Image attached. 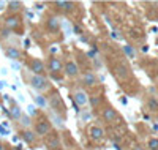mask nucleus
Listing matches in <instances>:
<instances>
[{
	"instance_id": "nucleus-29",
	"label": "nucleus",
	"mask_w": 158,
	"mask_h": 150,
	"mask_svg": "<svg viewBox=\"0 0 158 150\" xmlns=\"http://www.w3.org/2000/svg\"><path fill=\"white\" fill-rule=\"evenodd\" d=\"M43 6H44L43 3H36V8H38V10H43Z\"/></svg>"
},
{
	"instance_id": "nucleus-13",
	"label": "nucleus",
	"mask_w": 158,
	"mask_h": 150,
	"mask_svg": "<svg viewBox=\"0 0 158 150\" xmlns=\"http://www.w3.org/2000/svg\"><path fill=\"white\" fill-rule=\"evenodd\" d=\"M44 29L48 30V33H52V35H57L60 32V21L57 16H49L46 18L44 21Z\"/></svg>"
},
{
	"instance_id": "nucleus-3",
	"label": "nucleus",
	"mask_w": 158,
	"mask_h": 150,
	"mask_svg": "<svg viewBox=\"0 0 158 150\" xmlns=\"http://www.w3.org/2000/svg\"><path fill=\"white\" fill-rule=\"evenodd\" d=\"M29 84L33 90L40 93H44V92H49L51 90V82L46 76H38V74H30L29 76Z\"/></svg>"
},
{
	"instance_id": "nucleus-18",
	"label": "nucleus",
	"mask_w": 158,
	"mask_h": 150,
	"mask_svg": "<svg viewBox=\"0 0 158 150\" xmlns=\"http://www.w3.org/2000/svg\"><path fill=\"white\" fill-rule=\"evenodd\" d=\"M19 123H21V130H29V128H32V125H33V120H32V117L30 115H27V114H24L22 112V115H21V119H19Z\"/></svg>"
},
{
	"instance_id": "nucleus-10",
	"label": "nucleus",
	"mask_w": 158,
	"mask_h": 150,
	"mask_svg": "<svg viewBox=\"0 0 158 150\" xmlns=\"http://www.w3.org/2000/svg\"><path fill=\"white\" fill-rule=\"evenodd\" d=\"M71 98L76 104V107H82L85 104H89V95L84 89H76L71 92Z\"/></svg>"
},
{
	"instance_id": "nucleus-4",
	"label": "nucleus",
	"mask_w": 158,
	"mask_h": 150,
	"mask_svg": "<svg viewBox=\"0 0 158 150\" xmlns=\"http://www.w3.org/2000/svg\"><path fill=\"white\" fill-rule=\"evenodd\" d=\"M44 65H46V73H49L51 76L63 74V62L59 57H56V56L48 57V60L44 62Z\"/></svg>"
},
{
	"instance_id": "nucleus-2",
	"label": "nucleus",
	"mask_w": 158,
	"mask_h": 150,
	"mask_svg": "<svg viewBox=\"0 0 158 150\" xmlns=\"http://www.w3.org/2000/svg\"><path fill=\"white\" fill-rule=\"evenodd\" d=\"M52 123L46 119V117H41V119H36V120H33V125H32V131L36 134V138H46L48 134H51L52 133Z\"/></svg>"
},
{
	"instance_id": "nucleus-9",
	"label": "nucleus",
	"mask_w": 158,
	"mask_h": 150,
	"mask_svg": "<svg viewBox=\"0 0 158 150\" xmlns=\"http://www.w3.org/2000/svg\"><path fill=\"white\" fill-rule=\"evenodd\" d=\"M81 84L82 87L85 89H94L98 85V77L95 74V71H92V70H87L81 74Z\"/></svg>"
},
{
	"instance_id": "nucleus-26",
	"label": "nucleus",
	"mask_w": 158,
	"mask_h": 150,
	"mask_svg": "<svg viewBox=\"0 0 158 150\" xmlns=\"http://www.w3.org/2000/svg\"><path fill=\"white\" fill-rule=\"evenodd\" d=\"M0 150H8V145L5 142H2V141H0Z\"/></svg>"
},
{
	"instance_id": "nucleus-16",
	"label": "nucleus",
	"mask_w": 158,
	"mask_h": 150,
	"mask_svg": "<svg viewBox=\"0 0 158 150\" xmlns=\"http://www.w3.org/2000/svg\"><path fill=\"white\" fill-rule=\"evenodd\" d=\"M19 136H21V139L27 144V145H35L36 141H38L36 134L32 131V128H29V130H21V131H19Z\"/></svg>"
},
{
	"instance_id": "nucleus-25",
	"label": "nucleus",
	"mask_w": 158,
	"mask_h": 150,
	"mask_svg": "<svg viewBox=\"0 0 158 150\" xmlns=\"http://www.w3.org/2000/svg\"><path fill=\"white\" fill-rule=\"evenodd\" d=\"M123 51H125V54H127V56H130V59H135V49L131 48L130 44L123 46Z\"/></svg>"
},
{
	"instance_id": "nucleus-19",
	"label": "nucleus",
	"mask_w": 158,
	"mask_h": 150,
	"mask_svg": "<svg viewBox=\"0 0 158 150\" xmlns=\"http://www.w3.org/2000/svg\"><path fill=\"white\" fill-rule=\"evenodd\" d=\"M5 52H6V56H8L10 59H15V60H19V59L22 57L21 51H19L18 48H15V46H8V48L5 49Z\"/></svg>"
},
{
	"instance_id": "nucleus-14",
	"label": "nucleus",
	"mask_w": 158,
	"mask_h": 150,
	"mask_svg": "<svg viewBox=\"0 0 158 150\" xmlns=\"http://www.w3.org/2000/svg\"><path fill=\"white\" fill-rule=\"evenodd\" d=\"M44 144L48 145L49 150H60L62 148V141H60V136L57 133L52 131L51 134H48L44 138Z\"/></svg>"
},
{
	"instance_id": "nucleus-20",
	"label": "nucleus",
	"mask_w": 158,
	"mask_h": 150,
	"mask_svg": "<svg viewBox=\"0 0 158 150\" xmlns=\"http://www.w3.org/2000/svg\"><path fill=\"white\" fill-rule=\"evenodd\" d=\"M147 109H149L152 114H156L158 112V100L155 97H149L147 98Z\"/></svg>"
},
{
	"instance_id": "nucleus-23",
	"label": "nucleus",
	"mask_w": 158,
	"mask_h": 150,
	"mask_svg": "<svg viewBox=\"0 0 158 150\" xmlns=\"http://www.w3.org/2000/svg\"><path fill=\"white\" fill-rule=\"evenodd\" d=\"M11 115L15 117L16 120H19V119H21V115H22V111H21V107H19V106H16V104L13 106V107H11Z\"/></svg>"
},
{
	"instance_id": "nucleus-21",
	"label": "nucleus",
	"mask_w": 158,
	"mask_h": 150,
	"mask_svg": "<svg viewBox=\"0 0 158 150\" xmlns=\"http://www.w3.org/2000/svg\"><path fill=\"white\" fill-rule=\"evenodd\" d=\"M101 101H103V95H94V97L89 98V103H90V106L94 109H97L101 104Z\"/></svg>"
},
{
	"instance_id": "nucleus-17",
	"label": "nucleus",
	"mask_w": 158,
	"mask_h": 150,
	"mask_svg": "<svg viewBox=\"0 0 158 150\" xmlns=\"http://www.w3.org/2000/svg\"><path fill=\"white\" fill-rule=\"evenodd\" d=\"M24 8V3L19 2V0H11V2H6V10L8 15H19Z\"/></svg>"
},
{
	"instance_id": "nucleus-1",
	"label": "nucleus",
	"mask_w": 158,
	"mask_h": 150,
	"mask_svg": "<svg viewBox=\"0 0 158 150\" xmlns=\"http://www.w3.org/2000/svg\"><path fill=\"white\" fill-rule=\"evenodd\" d=\"M46 100H48V106H51V109H52V112L63 117V119L67 117V106H65L63 98L60 97L59 90L51 89L49 90V97H46Z\"/></svg>"
},
{
	"instance_id": "nucleus-15",
	"label": "nucleus",
	"mask_w": 158,
	"mask_h": 150,
	"mask_svg": "<svg viewBox=\"0 0 158 150\" xmlns=\"http://www.w3.org/2000/svg\"><path fill=\"white\" fill-rule=\"evenodd\" d=\"M130 74H131V70H130V66L127 63L120 62V63H117L114 66V76H117L118 79H122V81L123 79H128Z\"/></svg>"
},
{
	"instance_id": "nucleus-5",
	"label": "nucleus",
	"mask_w": 158,
	"mask_h": 150,
	"mask_svg": "<svg viewBox=\"0 0 158 150\" xmlns=\"http://www.w3.org/2000/svg\"><path fill=\"white\" fill-rule=\"evenodd\" d=\"M52 6H56V10L60 11L62 15L68 16V15H71V13L76 11L77 3L71 2V0H57V2H52Z\"/></svg>"
},
{
	"instance_id": "nucleus-11",
	"label": "nucleus",
	"mask_w": 158,
	"mask_h": 150,
	"mask_svg": "<svg viewBox=\"0 0 158 150\" xmlns=\"http://www.w3.org/2000/svg\"><path fill=\"white\" fill-rule=\"evenodd\" d=\"M104 130L98 125H92L87 128V136H89V139L90 141H94V142H101L104 139Z\"/></svg>"
},
{
	"instance_id": "nucleus-28",
	"label": "nucleus",
	"mask_w": 158,
	"mask_h": 150,
	"mask_svg": "<svg viewBox=\"0 0 158 150\" xmlns=\"http://www.w3.org/2000/svg\"><path fill=\"white\" fill-rule=\"evenodd\" d=\"M133 150H147V148H146V147H142V145H135Z\"/></svg>"
},
{
	"instance_id": "nucleus-6",
	"label": "nucleus",
	"mask_w": 158,
	"mask_h": 150,
	"mask_svg": "<svg viewBox=\"0 0 158 150\" xmlns=\"http://www.w3.org/2000/svg\"><path fill=\"white\" fill-rule=\"evenodd\" d=\"M27 66L32 71V74H38V76H46V65L43 60H40L36 57H29L27 60Z\"/></svg>"
},
{
	"instance_id": "nucleus-12",
	"label": "nucleus",
	"mask_w": 158,
	"mask_h": 150,
	"mask_svg": "<svg viewBox=\"0 0 158 150\" xmlns=\"http://www.w3.org/2000/svg\"><path fill=\"white\" fill-rule=\"evenodd\" d=\"M101 119L106 122L108 125H112V123H115V122L118 120V112L115 111L112 106H106L101 111Z\"/></svg>"
},
{
	"instance_id": "nucleus-31",
	"label": "nucleus",
	"mask_w": 158,
	"mask_h": 150,
	"mask_svg": "<svg viewBox=\"0 0 158 150\" xmlns=\"http://www.w3.org/2000/svg\"><path fill=\"white\" fill-rule=\"evenodd\" d=\"M16 150H22V148H21V145H18V147H16Z\"/></svg>"
},
{
	"instance_id": "nucleus-30",
	"label": "nucleus",
	"mask_w": 158,
	"mask_h": 150,
	"mask_svg": "<svg viewBox=\"0 0 158 150\" xmlns=\"http://www.w3.org/2000/svg\"><path fill=\"white\" fill-rule=\"evenodd\" d=\"M29 44H30V41H29V40H25V41H24V46H25V48H29Z\"/></svg>"
},
{
	"instance_id": "nucleus-7",
	"label": "nucleus",
	"mask_w": 158,
	"mask_h": 150,
	"mask_svg": "<svg viewBox=\"0 0 158 150\" xmlns=\"http://www.w3.org/2000/svg\"><path fill=\"white\" fill-rule=\"evenodd\" d=\"M63 74L67 77H70V79H76L79 74H81V68H79V65L73 59H68L63 63Z\"/></svg>"
},
{
	"instance_id": "nucleus-22",
	"label": "nucleus",
	"mask_w": 158,
	"mask_h": 150,
	"mask_svg": "<svg viewBox=\"0 0 158 150\" xmlns=\"http://www.w3.org/2000/svg\"><path fill=\"white\" fill-rule=\"evenodd\" d=\"M35 103L41 109H46L48 107V100H46V97H43V95H36V97H35Z\"/></svg>"
},
{
	"instance_id": "nucleus-24",
	"label": "nucleus",
	"mask_w": 158,
	"mask_h": 150,
	"mask_svg": "<svg viewBox=\"0 0 158 150\" xmlns=\"http://www.w3.org/2000/svg\"><path fill=\"white\" fill-rule=\"evenodd\" d=\"M147 148L149 150H158V138H152L147 142Z\"/></svg>"
},
{
	"instance_id": "nucleus-8",
	"label": "nucleus",
	"mask_w": 158,
	"mask_h": 150,
	"mask_svg": "<svg viewBox=\"0 0 158 150\" xmlns=\"http://www.w3.org/2000/svg\"><path fill=\"white\" fill-rule=\"evenodd\" d=\"M5 27L11 32H21L22 30V18L19 15H8L5 18Z\"/></svg>"
},
{
	"instance_id": "nucleus-27",
	"label": "nucleus",
	"mask_w": 158,
	"mask_h": 150,
	"mask_svg": "<svg viewBox=\"0 0 158 150\" xmlns=\"http://www.w3.org/2000/svg\"><path fill=\"white\" fill-rule=\"evenodd\" d=\"M74 32H76L77 35H81V32H82V29H81V27H79V25H74Z\"/></svg>"
}]
</instances>
